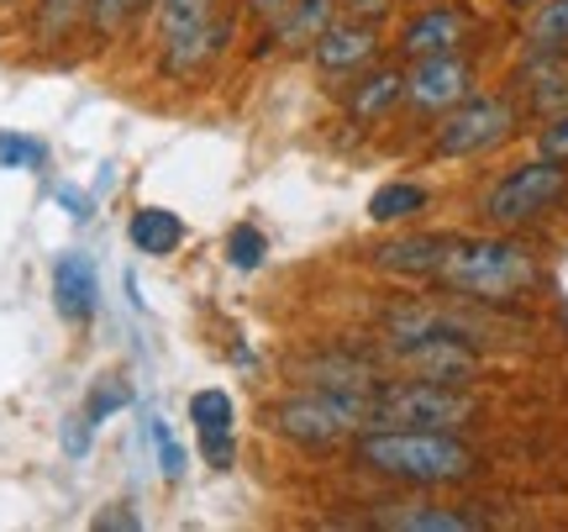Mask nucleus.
I'll return each instance as SVG.
<instances>
[{
	"label": "nucleus",
	"mask_w": 568,
	"mask_h": 532,
	"mask_svg": "<svg viewBox=\"0 0 568 532\" xmlns=\"http://www.w3.org/2000/svg\"><path fill=\"white\" fill-rule=\"evenodd\" d=\"M426 201H432V190L416 180H389L379 184L374 195H368V222L379 227H395V222H410L416 211H426Z\"/></svg>",
	"instance_id": "obj_20"
},
{
	"label": "nucleus",
	"mask_w": 568,
	"mask_h": 532,
	"mask_svg": "<svg viewBox=\"0 0 568 532\" xmlns=\"http://www.w3.org/2000/svg\"><path fill=\"white\" fill-rule=\"evenodd\" d=\"M0 6H21V0H0Z\"/></svg>",
	"instance_id": "obj_34"
},
{
	"label": "nucleus",
	"mask_w": 568,
	"mask_h": 532,
	"mask_svg": "<svg viewBox=\"0 0 568 532\" xmlns=\"http://www.w3.org/2000/svg\"><path fill=\"white\" fill-rule=\"evenodd\" d=\"M568 195V164H552V159H527V164L506 169L500 180L485 190V222L489 227H527L537 217H548L552 205Z\"/></svg>",
	"instance_id": "obj_5"
},
{
	"label": "nucleus",
	"mask_w": 568,
	"mask_h": 532,
	"mask_svg": "<svg viewBox=\"0 0 568 532\" xmlns=\"http://www.w3.org/2000/svg\"><path fill=\"white\" fill-rule=\"evenodd\" d=\"M95 528H138V516L132 512H101L95 516Z\"/></svg>",
	"instance_id": "obj_32"
},
{
	"label": "nucleus",
	"mask_w": 568,
	"mask_h": 532,
	"mask_svg": "<svg viewBox=\"0 0 568 532\" xmlns=\"http://www.w3.org/2000/svg\"><path fill=\"white\" fill-rule=\"evenodd\" d=\"M53 307H59L63 322L84 328L95 307H101V280H95V264L84 253H63L53 264Z\"/></svg>",
	"instance_id": "obj_15"
},
{
	"label": "nucleus",
	"mask_w": 568,
	"mask_h": 532,
	"mask_svg": "<svg viewBox=\"0 0 568 532\" xmlns=\"http://www.w3.org/2000/svg\"><path fill=\"white\" fill-rule=\"evenodd\" d=\"M379 328H385V338H468V343H485V328L474 317L447 307H426V301L389 307L379 317Z\"/></svg>",
	"instance_id": "obj_12"
},
{
	"label": "nucleus",
	"mask_w": 568,
	"mask_h": 532,
	"mask_svg": "<svg viewBox=\"0 0 568 532\" xmlns=\"http://www.w3.org/2000/svg\"><path fill=\"white\" fill-rule=\"evenodd\" d=\"M153 11V0H90V32L95 38H122L138 17Z\"/></svg>",
	"instance_id": "obj_23"
},
{
	"label": "nucleus",
	"mask_w": 568,
	"mask_h": 532,
	"mask_svg": "<svg viewBox=\"0 0 568 532\" xmlns=\"http://www.w3.org/2000/svg\"><path fill=\"white\" fill-rule=\"evenodd\" d=\"M468 32H474V17H468L464 6H447V0H437V6H422V11H410L406 27H400V38H395V48H400V59H437V53H464Z\"/></svg>",
	"instance_id": "obj_9"
},
{
	"label": "nucleus",
	"mask_w": 568,
	"mask_h": 532,
	"mask_svg": "<svg viewBox=\"0 0 568 532\" xmlns=\"http://www.w3.org/2000/svg\"><path fill=\"white\" fill-rule=\"evenodd\" d=\"M474 96V63L464 53H437V59H416L406 69V106L443 117L458 101Z\"/></svg>",
	"instance_id": "obj_8"
},
{
	"label": "nucleus",
	"mask_w": 568,
	"mask_h": 532,
	"mask_svg": "<svg viewBox=\"0 0 568 532\" xmlns=\"http://www.w3.org/2000/svg\"><path fill=\"white\" fill-rule=\"evenodd\" d=\"M447 243H453V232H406V238L368 248V264L379 274H395V280H437Z\"/></svg>",
	"instance_id": "obj_11"
},
{
	"label": "nucleus",
	"mask_w": 568,
	"mask_h": 532,
	"mask_svg": "<svg viewBox=\"0 0 568 532\" xmlns=\"http://www.w3.org/2000/svg\"><path fill=\"white\" fill-rule=\"evenodd\" d=\"M406 101V69H358V80L347 84V117L353 122H379L395 106Z\"/></svg>",
	"instance_id": "obj_16"
},
{
	"label": "nucleus",
	"mask_w": 568,
	"mask_h": 532,
	"mask_svg": "<svg viewBox=\"0 0 568 532\" xmlns=\"http://www.w3.org/2000/svg\"><path fill=\"white\" fill-rule=\"evenodd\" d=\"M510 11H531V6H537V0H506Z\"/></svg>",
	"instance_id": "obj_33"
},
{
	"label": "nucleus",
	"mask_w": 568,
	"mask_h": 532,
	"mask_svg": "<svg viewBox=\"0 0 568 532\" xmlns=\"http://www.w3.org/2000/svg\"><path fill=\"white\" fill-rule=\"evenodd\" d=\"M537 153L552 159V164H568V111H552L542 132H537Z\"/></svg>",
	"instance_id": "obj_27"
},
{
	"label": "nucleus",
	"mask_w": 568,
	"mask_h": 532,
	"mask_svg": "<svg viewBox=\"0 0 568 532\" xmlns=\"http://www.w3.org/2000/svg\"><path fill=\"white\" fill-rule=\"evenodd\" d=\"M374 428V390L353 395V390H311L290 395L284 406H274V432L301 443V449L322 453V449H343L347 438Z\"/></svg>",
	"instance_id": "obj_3"
},
{
	"label": "nucleus",
	"mask_w": 568,
	"mask_h": 532,
	"mask_svg": "<svg viewBox=\"0 0 568 532\" xmlns=\"http://www.w3.org/2000/svg\"><path fill=\"white\" fill-rule=\"evenodd\" d=\"M80 21H90V0H38L32 6V27L42 42H63Z\"/></svg>",
	"instance_id": "obj_21"
},
{
	"label": "nucleus",
	"mask_w": 568,
	"mask_h": 532,
	"mask_svg": "<svg viewBox=\"0 0 568 532\" xmlns=\"http://www.w3.org/2000/svg\"><path fill=\"white\" fill-rule=\"evenodd\" d=\"M516 90L527 96L531 111H568V48H531L527 63L516 69Z\"/></svg>",
	"instance_id": "obj_13"
},
{
	"label": "nucleus",
	"mask_w": 568,
	"mask_h": 532,
	"mask_svg": "<svg viewBox=\"0 0 568 532\" xmlns=\"http://www.w3.org/2000/svg\"><path fill=\"white\" fill-rule=\"evenodd\" d=\"M385 359L416 380H443V385H468L485 369L479 343L468 338H385Z\"/></svg>",
	"instance_id": "obj_7"
},
{
	"label": "nucleus",
	"mask_w": 568,
	"mask_h": 532,
	"mask_svg": "<svg viewBox=\"0 0 568 532\" xmlns=\"http://www.w3.org/2000/svg\"><path fill=\"white\" fill-rule=\"evenodd\" d=\"M290 6H295V0H247V17H258V21H268V27H280V21L290 17Z\"/></svg>",
	"instance_id": "obj_31"
},
{
	"label": "nucleus",
	"mask_w": 568,
	"mask_h": 532,
	"mask_svg": "<svg viewBox=\"0 0 568 532\" xmlns=\"http://www.w3.org/2000/svg\"><path fill=\"white\" fill-rule=\"evenodd\" d=\"M353 464L395 485L437 491V485H464L479 474V453L458 432L426 428H368L353 438Z\"/></svg>",
	"instance_id": "obj_1"
},
{
	"label": "nucleus",
	"mask_w": 568,
	"mask_h": 532,
	"mask_svg": "<svg viewBox=\"0 0 568 532\" xmlns=\"http://www.w3.org/2000/svg\"><path fill=\"white\" fill-rule=\"evenodd\" d=\"M42 164V143L21 132H0V169H32Z\"/></svg>",
	"instance_id": "obj_26"
},
{
	"label": "nucleus",
	"mask_w": 568,
	"mask_h": 532,
	"mask_svg": "<svg viewBox=\"0 0 568 532\" xmlns=\"http://www.w3.org/2000/svg\"><path fill=\"white\" fill-rule=\"evenodd\" d=\"M531 48H568V0H537L527 11Z\"/></svg>",
	"instance_id": "obj_22"
},
{
	"label": "nucleus",
	"mask_w": 568,
	"mask_h": 532,
	"mask_svg": "<svg viewBox=\"0 0 568 532\" xmlns=\"http://www.w3.org/2000/svg\"><path fill=\"white\" fill-rule=\"evenodd\" d=\"M337 11H343V0H295L290 17L274 27V42H284V48H311V42L337 21Z\"/></svg>",
	"instance_id": "obj_18"
},
{
	"label": "nucleus",
	"mask_w": 568,
	"mask_h": 532,
	"mask_svg": "<svg viewBox=\"0 0 568 532\" xmlns=\"http://www.w3.org/2000/svg\"><path fill=\"white\" fill-rule=\"evenodd\" d=\"M132 406V385H126L122 374H101L95 380V390H90V401H84V416L101 428L105 416H116V411Z\"/></svg>",
	"instance_id": "obj_24"
},
{
	"label": "nucleus",
	"mask_w": 568,
	"mask_h": 532,
	"mask_svg": "<svg viewBox=\"0 0 568 532\" xmlns=\"http://www.w3.org/2000/svg\"><path fill=\"white\" fill-rule=\"evenodd\" d=\"M264 253H268V243H264L258 227H232V238H226V264L232 269H258L264 264Z\"/></svg>",
	"instance_id": "obj_25"
},
{
	"label": "nucleus",
	"mask_w": 568,
	"mask_h": 532,
	"mask_svg": "<svg viewBox=\"0 0 568 532\" xmlns=\"http://www.w3.org/2000/svg\"><path fill=\"white\" fill-rule=\"evenodd\" d=\"M379 528L400 532H479L485 516L453 512V506H400V512H379Z\"/></svg>",
	"instance_id": "obj_19"
},
{
	"label": "nucleus",
	"mask_w": 568,
	"mask_h": 532,
	"mask_svg": "<svg viewBox=\"0 0 568 532\" xmlns=\"http://www.w3.org/2000/svg\"><path fill=\"white\" fill-rule=\"evenodd\" d=\"M516 132V101L510 96H468L432 132V153L437 159H479L489 148H500Z\"/></svg>",
	"instance_id": "obj_6"
},
{
	"label": "nucleus",
	"mask_w": 568,
	"mask_h": 532,
	"mask_svg": "<svg viewBox=\"0 0 568 532\" xmlns=\"http://www.w3.org/2000/svg\"><path fill=\"white\" fill-rule=\"evenodd\" d=\"M395 11V0H343V17H358V21H385Z\"/></svg>",
	"instance_id": "obj_30"
},
{
	"label": "nucleus",
	"mask_w": 568,
	"mask_h": 532,
	"mask_svg": "<svg viewBox=\"0 0 568 532\" xmlns=\"http://www.w3.org/2000/svg\"><path fill=\"white\" fill-rule=\"evenodd\" d=\"M479 416V401L464 385L443 380H379L374 385V428H426V432H458Z\"/></svg>",
	"instance_id": "obj_4"
},
{
	"label": "nucleus",
	"mask_w": 568,
	"mask_h": 532,
	"mask_svg": "<svg viewBox=\"0 0 568 532\" xmlns=\"http://www.w3.org/2000/svg\"><path fill=\"white\" fill-rule=\"evenodd\" d=\"M148 432H153V449H159V459H163V474H169V480H180L184 474V449L174 443V432L163 428V422H153Z\"/></svg>",
	"instance_id": "obj_28"
},
{
	"label": "nucleus",
	"mask_w": 568,
	"mask_h": 532,
	"mask_svg": "<svg viewBox=\"0 0 568 532\" xmlns=\"http://www.w3.org/2000/svg\"><path fill=\"white\" fill-rule=\"evenodd\" d=\"M311 59L322 74H358L379 59V21H358V17H337L322 38L311 42Z\"/></svg>",
	"instance_id": "obj_10"
},
{
	"label": "nucleus",
	"mask_w": 568,
	"mask_h": 532,
	"mask_svg": "<svg viewBox=\"0 0 568 532\" xmlns=\"http://www.w3.org/2000/svg\"><path fill=\"white\" fill-rule=\"evenodd\" d=\"M432 285L453 290V295H468V301L500 307V301H516V295H527L537 285V259H531L527 243L500 238V232H474V238L453 232V243L443 253V269H437Z\"/></svg>",
	"instance_id": "obj_2"
},
{
	"label": "nucleus",
	"mask_w": 568,
	"mask_h": 532,
	"mask_svg": "<svg viewBox=\"0 0 568 532\" xmlns=\"http://www.w3.org/2000/svg\"><path fill=\"white\" fill-rule=\"evenodd\" d=\"M190 422L201 438V459L211 470H232V428H237V406L226 390H201L190 401Z\"/></svg>",
	"instance_id": "obj_14"
},
{
	"label": "nucleus",
	"mask_w": 568,
	"mask_h": 532,
	"mask_svg": "<svg viewBox=\"0 0 568 532\" xmlns=\"http://www.w3.org/2000/svg\"><path fill=\"white\" fill-rule=\"evenodd\" d=\"M126 238H132V248H138V253L163 259V253H174V248L184 243V222L174 217V211H163V205H142V211H132Z\"/></svg>",
	"instance_id": "obj_17"
},
{
	"label": "nucleus",
	"mask_w": 568,
	"mask_h": 532,
	"mask_svg": "<svg viewBox=\"0 0 568 532\" xmlns=\"http://www.w3.org/2000/svg\"><path fill=\"white\" fill-rule=\"evenodd\" d=\"M90 432H95V422H90V416H84V406H80L69 422H63V453L84 459V453H90Z\"/></svg>",
	"instance_id": "obj_29"
}]
</instances>
